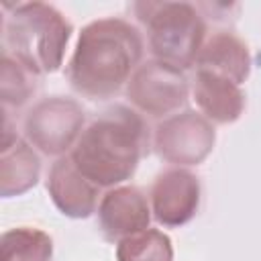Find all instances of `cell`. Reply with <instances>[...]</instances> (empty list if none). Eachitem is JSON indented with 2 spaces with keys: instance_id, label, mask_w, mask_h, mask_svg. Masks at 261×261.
<instances>
[{
  "instance_id": "4",
  "label": "cell",
  "mask_w": 261,
  "mask_h": 261,
  "mask_svg": "<svg viewBox=\"0 0 261 261\" xmlns=\"http://www.w3.org/2000/svg\"><path fill=\"white\" fill-rule=\"evenodd\" d=\"M137 18L145 24L153 57L175 69L196 65L206 41V22L190 2H137Z\"/></svg>"
},
{
  "instance_id": "9",
  "label": "cell",
  "mask_w": 261,
  "mask_h": 261,
  "mask_svg": "<svg viewBox=\"0 0 261 261\" xmlns=\"http://www.w3.org/2000/svg\"><path fill=\"white\" fill-rule=\"evenodd\" d=\"M98 222L108 241H122L149 228L151 206L147 196L135 186L108 190L98 206Z\"/></svg>"
},
{
  "instance_id": "11",
  "label": "cell",
  "mask_w": 261,
  "mask_h": 261,
  "mask_svg": "<svg viewBox=\"0 0 261 261\" xmlns=\"http://www.w3.org/2000/svg\"><path fill=\"white\" fill-rule=\"evenodd\" d=\"M192 94L200 112L216 124L234 122L245 110V92L241 86L206 69H196Z\"/></svg>"
},
{
  "instance_id": "1",
  "label": "cell",
  "mask_w": 261,
  "mask_h": 261,
  "mask_svg": "<svg viewBox=\"0 0 261 261\" xmlns=\"http://www.w3.org/2000/svg\"><path fill=\"white\" fill-rule=\"evenodd\" d=\"M143 49V37L128 20L116 16L92 20L82 29L69 59V86L90 100L118 94L137 71Z\"/></svg>"
},
{
  "instance_id": "12",
  "label": "cell",
  "mask_w": 261,
  "mask_h": 261,
  "mask_svg": "<svg viewBox=\"0 0 261 261\" xmlns=\"http://www.w3.org/2000/svg\"><path fill=\"white\" fill-rule=\"evenodd\" d=\"M41 175V161L31 143L22 141L4 124L2 155H0V194L4 198L29 192Z\"/></svg>"
},
{
  "instance_id": "7",
  "label": "cell",
  "mask_w": 261,
  "mask_h": 261,
  "mask_svg": "<svg viewBox=\"0 0 261 261\" xmlns=\"http://www.w3.org/2000/svg\"><path fill=\"white\" fill-rule=\"evenodd\" d=\"M188 92L184 71L157 59L139 65L126 84V96L135 110L155 118L177 112L188 102Z\"/></svg>"
},
{
  "instance_id": "13",
  "label": "cell",
  "mask_w": 261,
  "mask_h": 261,
  "mask_svg": "<svg viewBox=\"0 0 261 261\" xmlns=\"http://www.w3.org/2000/svg\"><path fill=\"white\" fill-rule=\"evenodd\" d=\"M196 65V69L212 71L241 86L251 71V53L247 43L232 31H216L204 41Z\"/></svg>"
},
{
  "instance_id": "6",
  "label": "cell",
  "mask_w": 261,
  "mask_h": 261,
  "mask_svg": "<svg viewBox=\"0 0 261 261\" xmlns=\"http://www.w3.org/2000/svg\"><path fill=\"white\" fill-rule=\"evenodd\" d=\"M216 130L212 122L196 112L184 110L163 118L153 135L157 155L177 167L202 163L214 149Z\"/></svg>"
},
{
  "instance_id": "3",
  "label": "cell",
  "mask_w": 261,
  "mask_h": 261,
  "mask_svg": "<svg viewBox=\"0 0 261 261\" xmlns=\"http://www.w3.org/2000/svg\"><path fill=\"white\" fill-rule=\"evenodd\" d=\"M69 37L71 22L45 2L16 4L4 16V53L35 75L61 67Z\"/></svg>"
},
{
  "instance_id": "8",
  "label": "cell",
  "mask_w": 261,
  "mask_h": 261,
  "mask_svg": "<svg viewBox=\"0 0 261 261\" xmlns=\"http://www.w3.org/2000/svg\"><path fill=\"white\" fill-rule=\"evenodd\" d=\"M151 212L167 228L188 224L200 208V179L184 167L161 171L151 186Z\"/></svg>"
},
{
  "instance_id": "16",
  "label": "cell",
  "mask_w": 261,
  "mask_h": 261,
  "mask_svg": "<svg viewBox=\"0 0 261 261\" xmlns=\"http://www.w3.org/2000/svg\"><path fill=\"white\" fill-rule=\"evenodd\" d=\"M37 84H35V73L29 71L22 63H18L14 57L6 55L2 57V77H0V96L4 106H14L20 108L22 104L29 102L33 96Z\"/></svg>"
},
{
  "instance_id": "10",
  "label": "cell",
  "mask_w": 261,
  "mask_h": 261,
  "mask_svg": "<svg viewBox=\"0 0 261 261\" xmlns=\"http://www.w3.org/2000/svg\"><path fill=\"white\" fill-rule=\"evenodd\" d=\"M98 186L92 184L71 161V157H59L47 177V192L61 214L69 218H88L98 204Z\"/></svg>"
},
{
  "instance_id": "2",
  "label": "cell",
  "mask_w": 261,
  "mask_h": 261,
  "mask_svg": "<svg viewBox=\"0 0 261 261\" xmlns=\"http://www.w3.org/2000/svg\"><path fill=\"white\" fill-rule=\"evenodd\" d=\"M147 147L149 128L139 110L114 104L82 130L69 157L98 188H116L133 177Z\"/></svg>"
},
{
  "instance_id": "14",
  "label": "cell",
  "mask_w": 261,
  "mask_h": 261,
  "mask_svg": "<svg viewBox=\"0 0 261 261\" xmlns=\"http://www.w3.org/2000/svg\"><path fill=\"white\" fill-rule=\"evenodd\" d=\"M53 241L33 226L10 228L0 239V261H51Z\"/></svg>"
},
{
  "instance_id": "15",
  "label": "cell",
  "mask_w": 261,
  "mask_h": 261,
  "mask_svg": "<svg viewBox=\"0 0 261 261\" xmlns=\"http://www.w3.org/2000/svg\"><path fill=\"white\" fill-rule=\"evenodd\" d=\"M116 261H173L171 239L157 228L130 234L116 243Z\"/></svg>"
},
{
  "instance_id": "5",
  "label": "cell",
  "mask_w": 261,
  "mask_h": 261,
  "mask_svg": "<svg viewBox=\"0 0 261 261\" xmlns=\"http://www.w3.org/2000/svg\"><path fill=\"white\" fill-rule=\"evenodd\" d=\"M84 108L77 100L51 96L39 100L24 116V137L45 155H63L73 149L84 130Z\"/></svg>"
}]
</instances>
